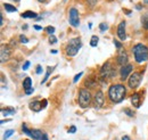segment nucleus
Segmentation results:
<instances>
[{
	"instance_id": "nucleus-1",
	"label": "nucleus",
	"mask_w": 148,
	"mask_h": 140,
	"mask_svg": "<svg viewBox=\"0 0 148 140\" xmlns=\"http://www.w3.org/2000/svg\"><path fill=\"white\" fill-rule=\"evenodd\" d=\"M108 98L113 104H119L121 103L127 95V88L122 83H114L108 88Z\"/></svg>"
},
{
	"instance_id": "nucleus-2",
	"label": "nucleus",
	"mask_w": 148,
	"mask_h": 140,
	"mask_svg": "<svg viewBox=\"0 0 148 140\" xmlns=\"http://www.w3.org/2000/svg\"><path fill=\"white\" fill-rule=\"evenodd\" d=\"M132 53L134 56V60L138 64H141L144 62L148 60V48L147 46L143 43H137L132 48Z\"/></svg>"
},
{
	"instance_id": "nucleus-3",
	"label": "nucleus",
	"mask_w": 148,
	"mask_h": 140,
	"mask_svg": "<svg viewBox=\"0 0 148 140\" xmlns=\"http://www.w3.org/2000/svg\"><path fill=\"white\" fill-rule=\"evenodd\" d=\"M77 102L79 106L81 108H87L92 103V95L89 89L87 88H81L79 89V96H77Z\"/></svg>"
},
{
	"instance_id": "nucleus-4",
	"label": "nucleus",
	"mask_w": 148,
	"mask_h": 140,
	"mask_svg": "<svg viewBox=\"0 0 148 140\" xmlns=\"http://www.w3.org/2000/svg\"><path fill=\"white\" fill-rule=\"evenodd\" d=\"M81 47H82V41H81V39H80V38H73V39H71V40L67 42V45H66V47H65V53H66L67 56L73 57V56H75L76 54L80 51Z\"/></svg>"
},
{
	"instance_id": "nucleus-5",
	"label": "nucleus",
	"mask_w": 148,
	"mask_h": 140,
	"mask_svg": "<svg viewBox=\"0 0 148 140\" xmlns=\"http://www.w3.org/2000/svg\"><path fill=\"white\" fill-rule=\"evenodd\" d=\"M115 75H116V70H115L114 65L112 64L111 60L106 62L100 69V78H101V80L107 81L112 78H114Z\"/></svg>"
},
{
	"instance_id": "nucleus-6",
	"label": "nucleus",
	"mask_w": 148,
	"mask_h": 140,
	"mask_svg": "<svg viewBox=\"0 0 148 140\" xmlns=\"http://www.w3.org/2000/svg\"><path fill=\"white\" fill-rule=\"evenodd\" d=\"M143 80V74L141 72H133L128 79V86L131 89H137L140 86Z\"/></svg>"
},
{
	"instance_id": "nucleus-7",
	"label": "nucleus",
	"mask_w": 148,
	"mask_h": 140,
	"mask_svg": "<svg viewBox=\"0 0 148 140\" xmlns=\"http://www.w3.org/2000/svg\"><path fill=\"white\" fill-rule=\"evenodd\" d=\"M105 104V96L104 92L101 90H97L92 96V105L93 108L96 109H100Z\"/></svg>"
},
{
	"instance_id": "nucleus-8",
	"label": "nucleus",
	"mask_w": 148,
	"mask_h": 140,
	"mask_svg": "<svg viewBox=\"0 0 148 140\" xmlns=\"http://www.w3.org/2000/svg\"><path fill=\"white\" fill-rule=\"evenodd\" d=\"M69 21H70V24L73 26V27H77L80 25V14H79V10L76 8H71L70 12H69Z\"/></svg>"
},
{
	"instance_id": "nucleus-9",
	"label": "nucleus",
	"mask_w": 148,
	"mask_h": 140,
	"mask_svg": "<svg viewBox=\"0 0 148 140\" xmlns=\"http://www.w3.org/2000/svg\"><path fill=\"white\" fill-rule=\"evenodd\" d=\"M12 56V49L8 45H2L1 49H0V62L5 63L7 62Z\"/></svg>"
},
{
	"instance_id": "nucleus-10",
	"label": "nucleus",
	"mask_w": 148,
	"mask_h": 140,
	"mask_svg": "<svg viewBox=\"0 0 148 140\" xmlns=\"http://www.w3.org/2000/svg\"><path fill=\"white\" fill-rule=\"evenodd\" d=\"M116 62H117V64H119L120 66H124V65L128 64V62H129V56H128V53H127L123 48L119 50V54H117V56H116Z\"/></svg>"
},
{
	"instance_id": "nucleus-11",
	"label": "nucleus",
	"mask_w": 148,
	"mask_h": 140,
	"mask_svg": "<svg viewBox=\"0 0 148 140\" xmlns=\"http://www.w3.org/2000/svg\"><path fill=\"white\" fill-rule=\"evenodd\" d=\"M132 71H133V66H132L131 64H127V65L122 66V67H121V70H120V76H121V80H122V81L128 80V79H129V76L131 75V73H132Z\"/></svg>"
},
{
	"instance_id": "nucleus-12",
	"label": "nucleus",
	"mask_w": 148,
	"mask_h": 140,
	"mask_svg": "<svg viewBox=\"0 0 148 140\" xmlns=\"http://www.w3.org/2000/svg\"><path fill=\"white\" fill-rule=\"evenodd\" d=\"M117 36L120 38L121 41H124L127 39V33H125V22H121L117 25Z\"/></svg>"
},
{
	"instance_id": "nucleus-13",
	"label": "nucleus",
	"mask_w": 148,
	"mask_h": 140,
	"mask_svg": "<svg viewBox=\"0 0 148 140\" xmlns=\"http://www.w3.org/2000/svg\"><path fill=\"white\" fill-rule=\"evenodd\" d=\"M131 104L134 106L136 108H139L140 107V104H141V102H140V93L134 92L131 96Z\"/></svg>"
},
{
	"instance_id": "nucleus-14",
	"label": "nucleus",
	"mask_w": 148,
	"mask_h": 140,
	"mask_svg": "<svg viewBox=\"0 0 148 140\" xmlns=\"http://www.w3.org/2000/svg\"><path fill=\"white\" fill-rule=\"evenodd\" d=\"M98 84V82L96 81V79L95 78H88V79H86V81H84V86L87 89H93V88H96V86Z\"/></svg>"
},
{
	"instance_id": "nucleus-15",
	"label": "nucleus",
	"mask_w": 148,
	"mask_h": 140,
	"mask_svg": "<svg viewBox=\"0 0 148 140\" xmlns=\"http://www.w3.org/2000/svg\"><path fill=\"white\" fill-rule=\"evenodd\" d=\"M30 109L31 110H33V112H40L41 109H42V105H41V102H38V100H34V102H31L30 103Z\"/></svg>"
},
{
	"instance_id": "nucleus-16",
	"label": "nucleus",
	"mask_w": 148,
	"mask_h": 140,
	"mask_svg": "<svg viewBox=\"0 0 148 140\" xmlns=\"http://www.w3.org/2000/svg\"><path fill=\"white\" fill-rule=\"evenodd\" d=\"M42 136H43V133H42L40 130L34 129V130H31V132H30V136H29V137L33 138L34 140H41L42 139Z\"/></svg>"
},
{
	"instance_id": "nucleus-17",
	"label": "nucleus",
	"mask_w": 148,
	"mask_h": 140,
	"mask_svg": "<svg viewBox=\"0 0 148 140\" xmlns=\"http://www.w3.org/2000/svg\"><path fill=\"white\" fill-rule=\"evenodd\" d=\"M21 16L23 18H36L38 17V14L34 13V12H32V10H26L23 14H21Z\"/></svg>"
},
{
	"instance_id": "nucleus-18",
	"label": "nucleus",
	"mask_w": 148,
	"mask_h": 140,
	"mask_svg": "<svg viewBox=\"0 0 148 140\" xmlns=\"http://www.w3.org/2000/svg\"><path fill=\"white\" fill-rule=\"evenodd\" d=\"M23 88H24V90H27V89H31L32 88V80H31V78H25L24 79V81H23Z\"/></svg>"
},
{
	"instance_id": "nucleus-19",
	"label": "nucleus",
	"mask_w": 148,
	"mask_h": 140,
	"mask_svg": "<svg viewBox=\"0 0 148 140\" xmlns=\"http://www.w3.org/2000/svg\"><path fill=\"white\" fill-rule=\"evenodd\" d=\"M141 25L145 30L148 31V13H145L143 16H141Z\"/></svg>"
},
{
	"instance_id": "nucleus-20",
	"label": "nucleus",
	"mask_w": 148,
	"mask_h": 140,
	"mask_svg": "<svg viewBox=\"0 0 148 140\" xmlns=\"http://www.w3.org/2000/svg\"><path fill=\"white\" fill-rule=\"evenodd\" d=\"M3 7L6 9L7 13H14V12H17V8L15 6H12L10 3H3Z\"/></svg>"
},
{
	"instance_id": "nucleus-21",
	"label": "nucleus",
	"mask_w": 148,
	"mask_h": 140,
	"mask_svg": "<svg viewBox=\"0 0 148 140\" xmlns=\"http://www.w3.org/2000/svg\"><path fill=\"white\" fill-rule=\"evenodd\" d=\"M2 115H9V114H15V108L13 107H7V108H2L1 109Z\"/></svg>"
},
{
	"instance_id": "nucleus-22",
	"label": "nucleus",
	"mask_w": 148,
	"mask_h": 140,
	"mask_svg": "<svg viewBox=\"0 0 148 140\" xmlns=\"http://www.w3.org/2000/svg\"><path fill=\"white\" fill-rule=\"evenodd\" d=\"M54 69H55V67H50V66H49V67L47 69V72H46V75H45V78H43V80L41 81V83H46V82H47V80L49 79V76H50V74H51V72L54 71Z\"/></svg>"
},
{
	"instance_id": "nucleus-23",
	"label": "nucleus",
	"mask_w": 148,
	"mask_h": 140,
	"mask_svg": "<svg viewBox=\"0 0 148 140\" xmlns=\"http://www.w3.org/2000/svg\"><path fill=\"white\" fill-rule=\"evenodd\" d=\"M98 36L97 35H92L91 36V40H90V46L91 47H97V45H98Z\"/></svg>"
},
{
	"instance_id": "nucleus-24",
	"label": "nucleus",
	"mask_w": 148,
	"mask_h": 140,
	"mask_svg": "<svg viewBox=\"0 0 148 140\" xmlns=\"http://www.w3.org/2000/svg\"><path fill=\"white\" fill-rule=\"evenodd\" d=\"M13 135H14V130H12V129H10V130H7V131L5 132V136H3V139H5V140H6V139H8V138H9L10 136H13Z\"/></svg>"
},
{
	"instance_id": "nucleus-25",
	"label": "nucleus",
	"mask_w": 148,
	"mask_h": 140,
	"mask_svg": "<svg viewBox=\"0 0 148 140\" xmlns=\"http://www.w3.org/2000/svg\"><path fill=\"white\" fill-rule=\"evenodd\" d=\"M45 30H46V32H47L48 34H50V35H53L54 34V32H55V27H54V26H50V25L47 26Z\"/></svg>"
},
{
	"instance_id": "nucleus-26",
	"label": "nucleus",
	"mask_w": 148,
	"mask_h": 140,
	"mask_svg": "<svg viewBox=\"0 0 148 140\" xmlns=\"http://www.w3.org/2000/svg\"><path fill=\"white\" fill-rule=\"evenodd\" d=\"M107 29H108V25H107L106 23H100V24H99V30H100V32H105Z\"/></svg>"
},
{
	"instance_id": "nucleus-27",
	"label": "nucleus",
	"mask_w": 148,
	"mask_h": 140,
	"mask_svg": "<svg viewBox=\"0 0 148 140\" xmlns=\"http://www.w3.org/2000/svg\"><path fill=\"white\" fill-rule=\"evenodd\" d=\"M113 43H114V46H115V47H116V48H117L119 50L123 48V46H122V43H121V42H119V41H117V40H115V39L113 40Z\"/></svg>"
},
{
	"instance_id": "nucleus-28",
	"label": "nucleus",
	"mask_w": 148,
	"mask_h": 140,
	"mask_svg": "<svg viewBox=\"0 0 148 140\" xmlns=\"http://www.w3.org/2000/svg\"><path fill=\"white\" fill-rule=\"evenodd\" d=\"M19 41L22 42V43H27L29 42V40H27V38L25 36V35L21 34L19 35Z\"/></svg>"
},
{
	"instance_id": "nucleus-29",
	"label": "nucleus",
	"mask_w": 148,
	"mask_h": 140,
	"mask_svg": "<svg viewBox=\"0 0 148 140\" xmlns=\"http://www.w3.org/2000/svg\"><path fill=\"white\" fill-rule=\"evenodd\" d=\"M56 42H57V38H56L54 34L50 35V36H49V43H50V45H54Z\"/></svg>"
},
{
	"instance_id": "nucleus-30",
	"label": "nucleus",
	"mask_w": 148,
	"mask_h": 140,
	"mask_svg": "<svg viewBox=\"0 0 148 140\" xmlns=\"http://www.w3.org/2000/svg\"><path fill=\"white\" fill-rule=\"evenodd\" d=\"M123 112H124V113H125L128 116H133V115H134V113H133V112H132L130 108H124V110H123Z\"/></svg>"
},
{
	"instance_id": "nucleus-31",
	"label": "nucleus",
	"mask_w": 148,
	"mask_h": 140,
	"mask_svg": "<svg viewBox=\"0 0 148 140\" xmlns=\"http://www.w3.org/2000/svg\"><path fill=\"white\" fill-rule=\"evenodd\" d=\"M82 74H83V73H82V72H80L79 74H76V75L74 76V79H73V82H74V83H75V82H77V80H79V79H80V78L82 76Z\"/></svg>"
},
{
	"instance_id": "nucleus-32",
	"label": "nucleus",
	"mask_w": 148,
	"mask_h": 140,
	"mask_svg": "<svg viewBox=\"0 0 148 140\" xmlns=\"http://www.w3.org/2000/svg\"><path fill=\"white\" fill-rule=\"evenodd\" d=\"M97 1H98V0H88V5H89V7H93V6L97 3Z\"/></svg>"
},
{
	"instance_id": "nucleus-33",
	"label": "nucleus",
	"mask_w": 148,
	"mask_h": 140,
	"mask_svg": "<svg viewBox=\"0 0 148 140\" xmlns=\"http://www.w3.org/2000/svg\"><path fill=\"white\" fill-rule=\"evenodd\" d=\"M30 64H31V63H30L29 60H26V62H25V64L23 65V67H22V69H23V70H24V71H26V70H27V69H29V66H30Z\"/></svg>"
},
{
	"instance_id": "nucleus-34",
	"label": "nucleus",
	"mask_w": 148,
	"mask_h": 140,
	"mask_svg": "<svg viewBox=\"0 0 148 140\" xmlns=\"http://www.w3.org/2000/svg\"><path fill=\"white\" fill-rule=\"evenodd\" d=\"M36 73H37V74H41V73H42V67H41V65H38L37 66V71H36Z\"/></svg>"
},
{
	"instance_id": "nucleus-35",
	"label": "nucleus",
	"mask_w": 148,
	"mask_h": 140,
	"mask_svg": "<svg viewBox=\"0 0 148 140\" xmlns=\"http://www.w3.org/2000/svg\"><path fill=\"white\" fill-rule=\"evenodd\" d=\"M33 91H34V89H33V88L27 89V90H25V95H31V93H33Z\"/></svg>"
},
{
	"instance_id": "nucleus-36",
	"label": "nucleus",
	"mask_w": 148,
	"mask_h": 140,
	"mask_svg": "<svg viewBox=\"0 0 148 140\" xmlns=\"http://www.w3.org/2000/svg\"><path fill=\"white\" fill-rule=\"evenodd\" d=\"M75 131H76V128H75V126H71V128H70V129H69V132H70V133H75Z\"/></svg>"
},
{
	"instance_id": "nucleus-37",
	"label": "nucleus",
	"mask_w": 148,
	"mask_h": 140,
	"mask_svg": "<svg viewBox=\"0 0 148 140\" xmlns=\"http://www.w3.org/2000/svg\"><path fill=\"white\" fill-rule=\"evenodd\" d=\"M47 103H48V100H47V99H43V100L41 102V105H42V108H46V107H47Z\"/></svg>"
},
{
	"instance_id": "nucleus-38",
	"label": "nucleus",
	"mask_w": 148,
	"mask_h": 140,
	"mask_svg": "<svg viewBox=\"0 0 148 140\" xmlns=\"http://www.w3.org/2000/svg\"><path fill=\"white\" fill-rule=\"evenodd\" d=\"M33 27H34L36 30H42V26H39V25H34Z\"/></svg>"
},
{
	"instance_id": "nucleus-39",
	"label": "nucleus",
	"mask_w": 148,
	"mask_h": 140,
	"mask_svg": "<svg viewBox=\"0 0 148 140\" xmlns=\"http://www.w3.org/2000/svg\"><path fill=\"white\" fill-rule=\"evenodd\" d=\"M41 140H48V138H47V135L46 133H43V136H42V139Z\"/></svg>"
},
{
	"instance_id": "nucleus-40",
	"label": "nucleus",
	"mask_w": 148,
	"mask_h": 140,
	"mask_svg": "<svg viewBox=\"0 0 148 140\" xmlns=\"http://www.w3.org/2000/svg\"><path fill=\"white\" fill-rule=\"evenodd\" d=\"M122 140H130V138L128 136H123V137H122Z\"/></svg>"
},
{
	"instance_id": "nucleus-41",
	"label": "nucleus",
	"mask_w": 148,
	"mask_h": 140,
	"mask_svg": "<svg viewBox=\"0 0 148 140\" xmlns=\"http://www.w3.org/2000/svg\"><path fill=\"white\" fill-rule=\"evenodd\" d=\"M0 21H1V22H0V24L2 25V24H3V17H2V15L0 16Z\"/></svg>"
},
{
	"instance_id": "nucleus-42",
	"label": "nucleus",
	"mask_w": 148,
	"mask_h": 140,
	"mask_svg": "<svg viewBox=\"0 0 148 140\" xmlns=\"http://www.w3.org/2000/svg\"><path fill=\"white\" fill-rule=\"evenodd\" d=\"M144 3H147L148 5V0H144Z\"/></svg>"
},
{
	"instance_id": "nucleus-43",
	"label": "nucleus",
	"mask_w": 148,
	"mask_h": 140,
	"mask_svg": "<svg viewBox=\"0 0 148 140\" xmlns=\"http://www.w3.org/2000/svg\"><path fill=\"white\" fill-rule=\"evenodd\" d=\"M38 1H39V2H45L46 0H38Z\"/></svg>"
},
{
	"instance_id": "nucleus-44",
	"label": "nucleus",
	"mask_w": 148,
	"mask_h": 140,
	"mask_svg": "<svg viewBox=\"0 0 148 140\" xmlns=\"http://www.w3.org/2000/svg\"><path fill=\"white\" fill-rule=\"evenodd\" d=\"M14 1H15V2H18V1H21V0H14Z\"/></svg>"
}]
</instances>
